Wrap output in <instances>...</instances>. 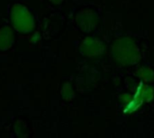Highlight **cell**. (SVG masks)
I'll return each mask as SVG.
<instances>
[{
    "label": "cell",
    "mask_w": 154,
    "mask_h": 138,
    "mask_svg": "<svg viewBox=\"0 0 154 138\" xmlns=\"http://www.w3.org/2000/svg\"><path fill=\"white\" fill-rule=\"evenodd\" d=\"M113 57L123 65H132L140 58L138 48L133 40L122 38L116 40L113 46Z\"/></svg>",
    "instance_id": "obj_1"
},
{
    "label": "cell",
    "mask_w": 154,
    "mask_h": 138,
    "mask_svg": "<svg viewBox=\"0 0 154 138\" xmlns=\"http://www.w3.org/2000/svg\"><path fill=\"white\" fill-rule=\"evenodd\" d=\"M11 22L17 31L21 33L31 32L34 27V19L27 7L21 4H14L11 10Z\"/></svg>",
    "instance_id": "obj_2"
},
{
    "label": "cell",
    "mask_w": 154,
    "mask_h": 138,
    "mask_svg": "<svg viewBox=\"0 0 154 138\" xmlns=\"http://www.w3.org/2000/svg\"><path fill=\"white\" fill-rule=\"evenodd\" d=\"M80 51L87 57H96L105 51V46L96 38H87L80 45Z\"/></svg>",
    "instance_id": "obj_3"
},
{
    "label": "cell",
    "mask_w": 154,
    "mask_h": 138,
    "mask_svg": "<svg viewBox=\"0 0 154 138\" xmlns=\"http://www.w3.org/2000/svg\"><path fill=\"white\" fill-rule=\"evenodd\" d=\"M76 21L78 25L85 31H92L97 23V18L95 13L89 10L80 11L77 14Z\"/></svg>",
    "instance_id": "obj_4"
},
{
    "label": "cell",
    "mask_w": 154,
    "mask_h": 138,
    "mask_svg": "<svg viewBox=\"0 0 154 138\" xmlns=\"http://www.w3.org/2000/svg\"><path fill=\"white\" fill-rule=\"evenodd\" d=\"M14 41V35L12 28L4 26L0 29V51L9 49Z\"/></svg>",
    "instance_id": "obj_5"
},
{
    "label": "cell",
    "mask_w": 154,
    "mask_h": 138,
    "mask_svg": "<svg viewBox=\"0 0 154 138\" xmlns=\"http://www.w3.org/2000/svg\"><path fill=\"white\" fill-rule=\"evenodd\" d=\"M14 133L17 137H26L28 136V131H27V128H26V124L19 119L17 120L14 125Z\"/></svg>",
    "instance_id": "obj_6"
},
{
    "label": "cell",
    "mask_w": 154,
    "mask_h": 138,
    "mask_svg": "<svg viewBox=\"0 0 154 138\" xmlns=\"http://www.w3.org/2000/svg\"><path fill=\"white\" fill-rule=\"evenodd\" d=\"M60 93H61L62 98L66 101H71L74 98V92H73L69 83H65L63 84Z\"/></svg>",
    "instance_id": "obj_7"
},
{
    "label": "cell",
    "mask_w": 154,
    "mask_h": 138,
    "mask_svg": "<svg viewBox=\"0 0 154 138\" xmlns=\"http://www.w3.org/2000/svg\"><path fill=\"white\" fill-rule=\"evenodd\" d=\"M138 75L147 82H152L154 80V72L149 67H141L138 71Z\"/></svg>",
    "instance_id": "obj_8"
},
{
    "label": "cell",
    "mask_w": 154,
    "mask_h": 138,
    "mask_svg": "<svg viewBox=\"0 0 154 138\" xmlns=\"http://www.w3.org/2000/svg\"><path fill=\"white\" fill-rule=\"evenodd\" d=\"M140 94H141V96L143 97V101H151V100L153 98L154 91L153 89H152V87H150V86H144V87L142 89Z\"/></svg>",
    "instance_id": "obj_9"
},
{
    "label": "cell",
    "mask_w": 154,
    "mask_h": 138,
    "mask_svg": "<svg viewBox=\"0 0 154 138\" xmlns=\"http://www.w3.org/2000/svg\"><path fill=\"white\" fill-rule=\"evenodd\" d=\"M132 100V96L129 94H124L123 96H121V101L123 102H126V103H130Z\"/></svg>",
    "instance_id": "obj_10"
},
{
    "label": "cell",
    "mask_w": 154,
    "mask_h": 138,
    "mask_svg": "<svg viewBox=\"0 0 154 138\" xmlns=\"http://www.w3.org/2000/svg\"><path fill=\"white\" fill-rule=\"evenodd\" d=\"M49 1H51L52 4H61V3H62V1H63V0H49Z\"/></svg>",
    "instance_id": "obj_11"
}]
</instances>
